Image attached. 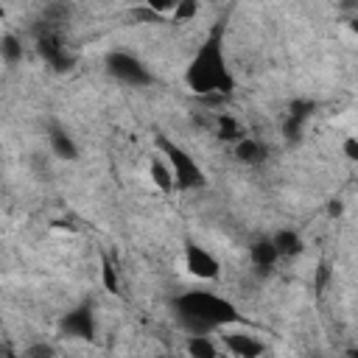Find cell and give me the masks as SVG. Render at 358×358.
<instances>
[{"label": "cell", "instance_id": "cell-1", "mask_svg": "<svg viewBox=\"0 0 358 358\" xmlns=\"http://www.w3.org/2000/svg\"><path fill=\"white\" fill-rule=\"evenodd\" d=\"M185 84L199 98H224L235 90V76L224 53V22H215L204 42L196 48L185 70Z\"/></svg>", "mask_w": 358, "mask_h": 358}, {"label": "cell", "instance_id": "cell-2", "mask_svg": "<svg viewBox=\"0 0 358 358\" xmlns=\"http://www.w3.org/2000/svg\"><path fill=\"white\" fill-rule=\"evenodd\" d=\"M171 310H173L176 324L187 336H210L215 330H224L241 322L238 308L213 291H185L173 296Z\"/></svg>", "mask_w": 358, "mask_h": 358}, {"label": "cell", "instance_id": "cell-3", "mask_svg": "<svg viewBox=\"0 0 358 358\" xmlns=\"http://www.w3.org/2000/svg\"><path fill=\"white\" fill-rule=\"evenodd\" d=\"M157 148H159V157L171 165V173H173V182H176V190H199L207 185V176L201 171V165L196 162V157L182 148L179 143H173L168 134H157Z\"/></svg>", "mask_w": 358, "mask_h": 358}, {"label": "cell", "instance_id": "cell-4", "mask_svg": "<svg viewBox=\"0 0 358 358\" xmlns=\"http://www.w3.org/2000/svg\"><path fill=\"white\" fill-rule=\"evenodd\" d=\"M103 64H106V73L115 81L126 84V87L140 90V87H151L154 84L151 70L134 53H129V50H112V53H106V62Z\"/></svg>", "mask_w": 358, "mask_h": 358}, {"label": "cell", "instance_id": "cell-5", "mask_svg": "<svg viewBox=\"0 0 358 358\" xmlns=\"http://www.w3.org/2000/svg\"><path fill=\"white\" fill-rule=\"evenodd\" d=\"M36 53H39L53 70H59V73H64V70L73 67V56H70V50H67V45H64L62 34H59L56 28H50V25H45V31L36 34Z\"/></svg>", "mask_w": 358, "mask_h": 358}, {"label": "cell", "instance_id": "cell-6", "mask_svg": "<svg viewBox=\"0 0 358 358\" xmlns=\"http://www.w3.org/2000/svg\"><path fill=\"white\" fill-rule=\"evenodd\" d=\"M59 330L67 338L92 341L95 338V313H92V305L84 302V305H76L73 310H67L62 316V322H59Z\"/></svg>", "mask_w": 358, "mask_h": 358}, {"label": "cell", "instance_id": "cell-7", "mask_svg": "<svg viewBox=\"0 0 358 358\" xmlns=\"http://www.w3.org/2000/svg\"><path fill=\"white\" fill-rule=\"evenodd\" d=\"M313 112H316V101H310V98H294L288 103V115L282 120V137L288 143H299L305 137L308 123L313 120Z\"/></svg>", "mask_w": 358, "mask_h": 358}, {"label": "cell", "instance_id": "cell-8", "mask_svg": "<svg viewBox=\"0 0 358 358\" xmlns=\"http://www.w3.org/2000/svg\"><path fill=\"white\" fill-rule=\"evenodd\" d=\"M185 268H187V274L196 277V280H215V277L221 274L218 257H215L210 249H204V246H199V243H193V241L185 243Z\"/></svg>", "mask_w": 358, "mask_h": 358}, {"label": "cell", "instance_id": "cell-9", "mask_svg": "<svg viewBox=\"0 0 358 358\" xmlns=\"http://www.w3.org/2000/svg\"><path fill=\"white\" fill-rule=\"evenodd\" d=\"M221 341H224V347H227L235 358H260L263 350H266L260 338H255V336H249V333H241V330H224Z\"/></svg>", "mask_w": 358, "mask_h": 358}, {"label": "cell", "instance_id": "cell-10", "mask_svg": "<svg viewBox=\"0 0 358 358\" xmlns=\"http://www.w3.org/2000/svg\"><path fill=\"white\" fill-rule=\"evenodd\" d=\"M249 260H252V266H255V271H257L260 277L271 274L274 263L280 260V255H277V246H274L271 235H268V238H257V241L249 246Z\"/></svg>", "mask_w": 358, "mask_h": 358}, {"label": "cell", "instance_id": "cell-11", "mask_svg": "<svg viewBox=\"0 0 358 358\" xmlns=\"http://www.w3.org/2000/svg\"><path fill=\"white\" fill-rule=\"evenodd\" d=\"M48 145H50V151H53L59 159H67V162L78 159V143H76L73 134H70L67 129H62V126H50V129H48Z\"/></svg>", "mask_w": 358, "mask_h": 358}, {"label": "cell", "instance_id": "cell-12", "mask_svg": "<svg viewBox=\"0 0 358 358\" xmlns=\"http://www.w3.org/2000/svg\"><path fill=\"white\" fill-rule=\"evenodd\" d=\"M271 241H274L280 257H296V255L305 252V241H302V235L296 229H277L271 235Z\"/></svg>", "mask_w": 358, "mask_h": 358}, {"label": "cell", "instance_id": "cell-13", "mask_svg": "<svg viewBox=\"0 0 358 358\" xmlns=\"http://www.w3.org/2000/svg\"><path fill=\"white\" fill-rule=\"evenodd\" d=\"M266 145L255 137H243L241 143H235V159L243 162V165H260L266 159Z\"/></svg>", "mask_w": 358, "mask_h": 358}, {"label": "cell", "instance_id": "cell-14", "mask_svg": "<svg viewBox=\"0 0 358 358\" xmlns=\"http://www.w3.org/2000/svg\"><path fill=\"white\" fill-rule=\"evenodd\" d=\"M148 176H151V182H154L162 193H173V190H176L171 165H168L162 157H154V159H151V165H148Z\"/></svg>", "mask_w": 358, "mask_h": 358}, {"label": "cell", "instance_id": "cell-15", "mask_svg": "<svg viewBox=\"0 0 358 358\" xmlns=\"http://www.w3.org/2000/svg\"><path fill=\"white\" fill-rule=\"evenodd\" d=\"M215 126H218L215 131H218V137H221L224 143H241V140L246 137L243 129H241V123H238L232 115H227V112L215 117Z\"/></svg>", "mask_w": 358, "mask_h": 358}, {"label": "cell", "instance_id": "cell-16", "mask_svg": "<svg viewBox=\"0 0 358 358\" xmlns=\"http://www.w3.org/2000/svg\"><path fill=\"white\" fill-rule=\"evenodd\" d=\"M185 347H187V355L190 358H218L215 341L210 336H187Z\"/></svg>", "mask_w": 358, "mask_h": 358}, {"label": "cell", "instance_id": "cell-17", "mask_svg": "<svg viewBox=\"0 0 358 358\" xmlns=\"http://www.w3.org/2000/svg\"><path fill=\"white\" fill-rule=\"evenodd\" d=\"M0 59H3L8 67L22 59V42H20L14 34H3V36H0Z\"/></svg>", "mask_w": 358, "mask_h": 358}, {"label": "cell", "instance_id": "cell-18", "mask_svg": "<svg viewBox=\"0 0 358 358\" xmlns=\"http://www.w3.org/2000/svg\"><path fill=\"white\" fill-rule=\"evenodd\" d=\"M101 282H103V288L109 291V294H120V282H117V271H115V266H112V260L103 255L101 257Z\"/></svg>", "mask_w": 358, "mask_h": 358}, {"label": "cell", "instance_id": "cell-19", "mask_svg": "<svg viewBox=\"0 0 358 358\" xmlns=\"http://www.w3.org/2000/svg\"><path fill=\"white\" fill-rule=\"evenodd\" d=\"M196 11H199L196 3H190V0H179L176 8H173V14H171V20H173V22H185V20L196 17Z\"/></svg>", "mask_w": 358, "mask_h": 358}, {"label": "cell", "instance_id": "cell-20", "mask_svg": "<svg viewBox=\"0 0 358 358\" xmlns=\"http://www.w3.org/2000/svg\"><path fill=\"white\" fill-rule=\"evenodd\" d=\"M22 358H53V347H50L48 341H36V344L25 347Z\"/></svg>", "mask_w": 358, "mask_h": 358}, {"label": "cell", "instance_id": "cell-21", "mask_svg": "<svg viewBox=\"0 0 358 358\" xmlns=\"http://www.w3.org/2000/svg\"><path fill=\"white\" fill-rule=\"evenodd\" d=\"M341 151H344V157H347L350 162H358V137H347V140L341 143Z\"/></svg>", "mask_w": 358, "mask_h": 358}, {"label": "cell", "instance_id": "cell-22", "mask_svg": "<svg viewBox=\"0 0 358 358\" xmlns=\"http://www.w3.org/2000/svg\"><path fill=\"white\" fill-rule=\"evenodd\" d=\"M327 277H330V266H327V263H322V266H319V271H316V291H324Z\"/></svg>", "mask_w": 358, "mask_h": 358}, {"label": "cell", "instance_id": "cell-23", "mask_svg": "<svg viewBox=\"0 0 358 358\" xmlns=\"http://www.w3.org/2000/svg\"><path fill=\"white\" fill-rule=\"evenodd\" d=\"M341 213H344V204H341L338 199H333V201L327 204V215H330V218H338Z\"/></svg>", "mask_w": 358, "mask_h": 358}, {"label": "cell", "instance_id": "cell-24", "mask_svg": "<svg viewBox=\"0 0 358 358\" xmlns=\"http://www.w3.org/2000/svg\"><path fill=\"white\" fill-rule=\"evenodd\" d=\"M347 25H350V31H352V34H355V36H358V17H352V20H350V22H347Z\"/></svg>", "mask_w": 358, "mask_h": 358}, {"label": "cell", "instance_id": "cell-25", "mask_svg": "<svg viewBox=\"0 0 358 358\" xmlns=\"http://www.w3.org/2000/svg\"><path fill=\"white\" fill-rule=\"evenodd\" d=\"M347 358H358V347H350L347 350Z\"/></svg>", "mask_w": 358, "mask_h": 358}]
</instances>
